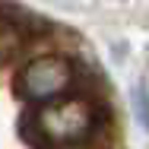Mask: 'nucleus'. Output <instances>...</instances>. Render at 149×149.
Listing matches in <instances>:
<instances>
[{
    "label": "nucleus",
    "instance_id": "obj_1",
    "mask_svg": "<svg viewBox=\"0 0 149 149\" xmlns=\"http://www.w3.org/2000/svg\"><path fill=\"white\" fill-rule=\"evenodd\" d=\"M105 105L48 22L0 0V149H105Z\"/></svg>",
    "mask_w": 149,
    "mask_h": 149
}]
</instances>
